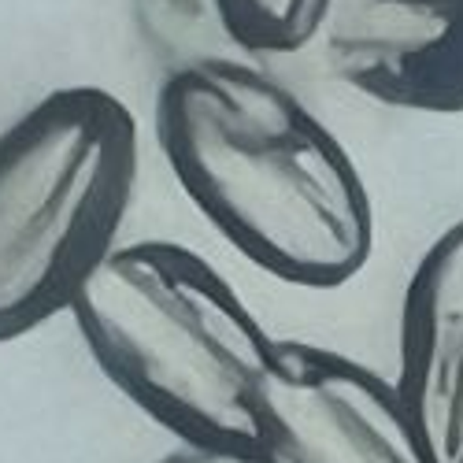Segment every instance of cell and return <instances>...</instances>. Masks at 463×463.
<instances>
[{"label": "cell", "instance_id": "6da1fadb", "mask_svg": "<svg viewBox=\"0 0 463 463\" xmlns=\"http://www.w3.org/2000/svg\"><path fill=\"white\" fill-rule=\"evenodd\" d=\"M160 152L197 212L249 263L300 289H337L374 252L360 167L260 60L164 74Z\"/></svg>", "mask_w": 463, "mask_h": 463}, {"label": "cell", "instance_id": "7a4b0ae2", "mask_svg": "<svg viewBox=\"0 0 463 463\" xmlns=\"http://www.w3.org/2000/svg\"><path fill=\"white\" fill-rule=\"evenodd\" d=\"M90 360L178 445H252L275 345L241 293L178 241H119L74 293Z\"/></svg>", "mask_w": 463, "mask_h": 463}, {"label": "cell", "instance_id": "3957f363", "mask_svg": "<svg viewBox=\"0 0 463 463\" xmlns=\"http://www.w3.org/2000/svg\"><path fill=\"white\" fill-rule=\"evenodd\" d=\"M130 108L100 86H63L0 130V341L67 312L119 245L137 185Z\"/></svg>", "mask_w": 463, "mask_h": 463}, {"label": "cell", "instance_id": "277c9868", "mask_svg": "<svg viewBox=\"0 0 463 463\" xmlns=\"http://www.w3.org/2000/svg\"><path fill=\"white\" fill-rule=\"evenodd\" d=\"M267 463H438L397 382L307 341H279L256 397Z\"/></svg>", "mask_w": 463, "mask_h": 463}, {"label": "cell", "instance_id": "5b68a950", "mask_svg": "<svg viewBox=\"0 0 463 463\" xmlns=\"http://www.w3.org/2000/svg\"><path fill=\"white\" fill-rule=\"evenodd\" d=\"M326 60L382 108L463 115V0H349L326 23Z\"/></svg>", "mask_w": 463, "mask_h": 463}, {"label": "cell", "instance_id": "8992f818", "mask_svg": "<svg viewBox=\"0 0 463 463\" xmlns=\"http://www.w3.org/2000/svg\"><path fill=\"white\" fill-rule=\"evenodd\" d=\"M397 390L438 463H463V215L422 249L401 300Z\"/></svg>", "mask_w": 463, "mask_h": 463}, {"label": "cell", "instance_id": "52a82bcc", "mask_svg": "<svg viewBox=\"0 0 463 463\" xmlns=\"http://www.w3.org/2000/svg\"><path fill=\"white\" fill-rule=\"evenodd\" d=\"M127 5L137 37L167 67V74L222 60H256L241 45L222 0H127Z\"/></svg>", "mask_w": 463, "mask_h": 463}, {"label": "cell", "instance_id": "ba28073f", "mask_svg": "<svg viewBox=\"0 0 463 463\" xmlns=\"http://www.w3.org/2000/svg\"><path fill=\"white\" fill-rule=\"evenodd\" d=\"M241 45L260 56H286L326 30L337 0H222Z\"/></svg>", "mask_w": 463, "mask_h": 463}, {"label": "cell", "instance_id": "9c48e42d", "mask_svg": "<svg viewBox=\"0 0 463 463\" xmlns=\"http://www.w3.org/2000/svg\"><path fill=\"white\" fill-rule=\"evenodd\" d=\"M160 463H267L252 445H178Z\"/></svg>", "mask_w": 463, "mask_h": 463}]
</instances>
